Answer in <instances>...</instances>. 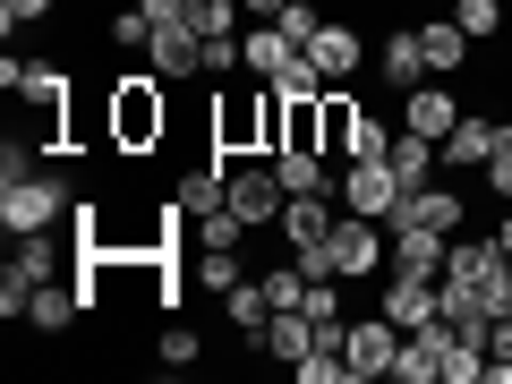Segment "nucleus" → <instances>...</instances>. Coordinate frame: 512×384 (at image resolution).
<instances>
[{"instance_id":"1a4fd4ad","label":"nucleus","mask_w":512,"mask_h":384,"mask_svg":"<svg viewBox=\"0 0 512 384\" xmlns=\"http://www.w3.org/2000/svg\"><path fill=\"white\" fill-rule=\"evenodd\" d=\"M436 299H444V274H384V299H376V308L393 316L402 333H419V325H436Z\"/></svg>"},{"instance_id":"f03ea898","label":"nucleus","mask_w":512,"mask_h":384,"mask_svg":"<svg viewBox=\"0 0 512 384\" xmlns=\"http://www.w3.org/2000/svg\"><path fill=\"white\" fill-rule=\"evenodd\" d=\"M171 128V103L154 77H120L111 86V154H154Z\"/></svg>"},{"instance_id":"20e7f679","label":"nucleus","mask_w":512,"mask_h":384,"mask_svg":"<svg viewBox=\"0 0 512 384\" xmlns=\"http://www.w3.org/2000/svg\"><path fill=\"white\" fill-rule=\"evenodd\" d=\"M393 350H402V325L393 316H359V325H342V359H350V384H376L393 376Z\"/></svg>"},{"instance_id":"cd10ccee","label":"nucleus","mask_w":512,"mask_h":384,"mask_svg":"<svg viewBox=\"0 0 512 384\" xmlns=\"http://www.w3.org/2000/svg\"><path fill=\"white\" fill-rule=\"evenodd\" d=\"M478 180H487L495 197H512V120H495V146H487V163H478Z\"/></svg>"},{"instance_id":"dca6fc26","label":"nucleus","mask_w":512,"mask_h":384,"mask_svg":"<svg viewBox=\"0 0 512 384\" xmlns=\"http://www.w3.org/2000/svg\"><path fill=\"white\" fill-rule=\"evenodd\" d=\"M512 256L495 248V239H453V248H444V282H461V291H478V282L487 274H504Z\"/></svg>"},{"instance_id":"c85d7f7f","label":"nucleus","mask_w":512,"mask_h":384,"mask_svg":"<svg viewBox=\"0 0 512 384\" xmlns=\"http://www.w3.org/2000/svg\"><path fill=\"white\" fill-rule=\"evenodd\" d=\"M188 231H197V248H239V239H248V222H239L231 205H222V214H205V222H188Z\"/></svg>"},{"instance_id":"7ed1b4c3","label":"nucleus","mask_w":512,"mask_h":384,"mask_svg":"<svg viewBox=\"0 0 512 384\" xmlns=\"http://www.w3.org/2000/svg\"><path fill=\"white\" fill-rule=\"evenodd\" d=\"M282 205H291V188H282L274 163H231V214L248 222V231H274Z\"/></svg>"},{"instance_id":"5701e85b","label":"nucleus","mask_w":512,"mask_h":384,"mask_svg":"<svg viewBox=\"0 0 512 384\" xmlns=\"http://www.w3.org/2000/svg\"><path fill=\"white\" fill-rule=\"evenodd\" d=\"M9 274L52 282V274H60V239H52V231H18V256H9Z\"/></svg>"},{"instance_id":"473e14b6","label":"nucleus","mask_w":512,"mask_h":384,"mask_svg":"<svg viewBox=\"0 0 512 384\" xmlns=\"http://www.w3.org/2000/svg\"><path fill=\"white\" fill-rule=\"evenodd\" d=\"M239 69V35H205V77H231Z\"/></svg>"},{"instance_id":"412c9836","label":"nucleus","mask_w":512,"mask_h":384,"mask_svg":"<svg viewBox=\"0 0 512 384\" xmlns=\"http://www.w3.org/2000/svg\"><path fill=\"white\" fill-rule=\"evenodd\" d=\"M419 43H427V69H436V77H461V60H470V35H461V18H427V26H419Z\"/></svg>"},{"instance_id":"0eeeda50","label":"nucleus","mask_w":512,"mask_h":384,"mask_svg":"<svg viewBox=\"0 0 512 384\" xmlns=\"http://www.w3.org/2000/svg\"><path fill=\"white\" fill-rule=\"evenodd\" d=\"M146 52H154V77H163V86H197V77H205V35H197L188 18L154 26V43H146Z\"/></svg>"},{"instance_id":"c756f323","label":"nucleus","mask_w":512,"mask_h":384,"mask_svg":"<svg viewBox=\"0 0 512 384\" xmlns=\"http://www.w3.org/2000/svg\"><path fill=\"white\" fill-rule=\"evenodd\" d=\"M239 0H188V26H197V35H239Z\"/></svg>"},{"instance_id":"ddd939ff","label":"nucleus","mask_w":512,"mask_h":384,"mask_svg":"<svg viewBox=\"0 0 512 384\" xmlns=\"http://www.w3.org/2000/svg\"><path fill=\"white\" fill-rule=\"evenodd\" d=\"M376 69H384V86H393V94L427 86L436 69H427V43H419V26H402V35H384V43H376Z\"/></svg>"},{"instance_id":"393cba45","label":"nucleus","mask_w":512,"mask_h":384,"mask_svg":"<svg viewBox=\"0 0 512 384\" xmlns=\"http://www.w3.org/2000/svg\"><path fill=\"white\" fill-rule=\"evenodd\" d=\"M274 94H282V103H325V94H333V86H325V69H316V60H308V52H299V60H291V69H282V77H274Z\"/></svg>"},{"instance_id":"aec40b11","label":"nucleus","mask_w":512,"mask_h":384,"mask_svg":"<svg viewBox=\"0 0 512 384\" xmlns=\"http://www.w3.org/2000/svg\"><path fill=\"white\" fill-rule=\"evenodd\" d=\"M239 282H248L239 248H197V265H188V291H214V299H231Z\"/></svg>"},{"instance_id":"4468645a","label":"nucleus","mask_w":512,"mask_h":384,"mask_svg":"<svg viewBox=\"0 0 512 384\" xmlns=\"http://www.w3.org/2000/svg\"><path fill=\"white\" fill-rule=\"evenodd\" d=\"M308 60L316 69H325V86H350V77H359V26H342V18H325L308 35Z\"/></svg>"},{"instance_id":"9d476101","label":"nucleus","mask_w":512,"mask_h":384,"mask_svg":"<svg viewBox=\"0 0 512 384\" xmlns=\"http://www.w3.org/2000/svg\"><path fill=\"white\" fill-rule=\"evenodd\" d=\"M461 214H470V205H461V188H453V180H427V188H402V205H393L384 222H427V231L453 239Z\"/></svg>"},{"instance_id":"4be33fe9","label":"nucleus","mask_w":512,"mask_h":384,"mask_svg":"<svg viewBox=\"0 0 512 384\" xmlns=\"http://www.w3.org/2000/svg\"><path fill=\"white\" fill-rule=\"evenodd\" d=\"M77 308H86V291H69V282H35V299H26V325H35V333H60Z\"/></svg>"},{"instance_id":"72a5a7b5","label":"nucleus","mask_w":512,"mask_h":384,"mask_svg":"<svg viewBox=\"0 0 512 384\" xmlns=\"http://www.w3.org/2000/svg\"><path fill=\"white\" fill-rule=\"evenodd\" d=\"M52 9H60V0H0V18H9V26H43Z\"/></svg>"},{"instance_id":"2f4dec72","label":"nucleus","mask_w":512,"mask_h":384,"mask_svg":"<svg viewBox=\"0 0 512 384\" xmlns=\"http://www.w3.org/2000/svg\"><path fill=\"white\" fill-rule=\"evenodd\" d=\"M274 26H282V35H291V43H299V52H308V35H316V26H325V9H308V0H291V9H282Z\"/></svg>"},{"instance_id":"f8f14e48","label":"nucleus","mask_w":512,"mask_h":384,"mask_svg":"<svg viewBox=\"0 0 512 384\" xmlns=\"http://www.w3.org/2000/svg\"><path fill=\"white\" fill-rule=\"evenodd\" d=\"M291 60H299V43H291V35H282V26H274V18H256V26H248V35H239V69H248V77H265V86H274V77H282V69H291Z\"/></svg>"},{"instance_id":"f257e3e1","label":"nucleus","mask_w":512,"mask_h":384,"mask_svg":"<svg viewBox=\"0 0 512 384\" xmlns=\"http://www.w3.org/2000/svg\"><path fill=\"white\" fill-rule=\"evenodd\" d=\"M0 222L9 231H52V222H69V180H60L52 154L0 146Z\"/></svg>"},{"instance_id":"9b49d317","label":"nucleus","mask_w":512,"mask_h":384,"mask_svg":"<svg viewBox=\"0 0 512 384\" xmlns=\"http://www.w3.org/2000/svg\"><path fill=\"white\" fill-rule=\"evenodd\" d=\"M18 103L43 111V120L69 137V69H60V60H26V69H18Z\"/></svg>"},{"instance_id":"39448f33","label":"nucleus","mask_w":512,"mask_h":384,"mask_svg":"<svg viewBox=\"0 0 512 384\" xmlns=\"http://www.w3.org/2000/svg\"><path fill=\"white\" fill-rule=\"evenodd\" d=\"M333 274L342 282H376L384 274V222H367V214L333 222Z\"/></svg>"},{"instance_id":"7c9ffc66","label":"nucleus","mask_w":512,"mask_h":384,"mask_svg":"<svg viewBox=\"0 0 512 384\" xmlns=\"http://www.w3.org/2000/svg\"><path fill=\"white\" fill-rule=\"evenodd\" d=\"M256 282H265L274 308H299V299H308V274H299V265H274V274H256Z\"/></svg>"},{"instance_id":"2eb2a0df","label":"nucleus","mask_w":512,"mask_h":384,"mask_svg":"<svg viewBox=\"0 0 512 384\" xmlns=\"http://www.w3.org/2000/svg\"><path fill=\"white\" fill-rule=\"evenodd\" d=\"M453 120H461V94L453 86H410L402 94V128H419V137H453Z\"/></svg>"},{"instance_id":"f3484780","label":"nucleus","mask_w":512,"mask_h":384,"mask_svg":"<svg viewBox=\"0 0 512 384\" xmlns=\"http://www.w3.org/2000/svg\"><path fill=\"white\" fill-rule=\"evenodd\" d=\"M384 163H393V180H402V188H427V180L444 171V146H436V137H419V128H402Z\"/></svg>"},{"instance_id":"423d86ee","label":"nucleus","mask_w":512,"mask_h":384,"mask_svg":"<svg viewBox=\"0 0 512 384\" xmlns=\"http://www.w3.org/2000/svg\"><path fill=\"white\" fill-rule=\"evenodd\" d=\"M444 248L453 239L427 222H384V274H444Z\"/></svg>"},{"instance_id":"a211bd4d","label":"nucleus","mask_w":512,"mask_h":384,"mask_svg":"<svg viewBox=\"0 0 512 384\" xmlns=\"http://www.w3.org/2000/svg\"><path fill=\"white\" fill-rule=\"evenodd\" d=\"M359 120H367V103H350L342 86H333L325 103H316V137H325V154H333V163H350V137H359Z\"/></svg>"},{"instance_id":"f704fd0d","label":"nucleus","mask_w":512,"mask_h":384,"mask_svg":"<svg viewBox=\"0 0 512 384\" xmlns=\"http://www.w3.org/2000/svg\"><path fill=\"white\" fill-rule=\"evenodd\" d=\"M137 9H146L154 26H171V18H188V0H137Z\"/></svg>"},{"instance_id":"e433bc0d","label":"nucleus","mask_w":512,"mask_h":384,"mask_svg":"<svg viewBox=\"0 0 512 384\" xmlns=\"http://www.w3.org/2000/svg\"><path fill=\"white\" fill-rule=\"evenodd\" d=\"M495 248H504V256H512V214H504V222H495Z\"/></svg>"},{"instance_id":"b1692460","label":"nucleus","mask_w":512,"mask_h":384,"mask_svg":"<svg viewBox=\"0 0 512 384\" xmlns=\"http://www.w3.org/2000/svg\"><path fill=\"white\" fill-rule=\"evenodd\" d=\"M222 316H231V325H239V333H265V316H274V299H265V282H256V274H248V282H239V291H231V299H222Z\"/></svg>"},{"instance_id":"c9c22d12","label":"nucleus","mask_w":512,"mask_h":384,"mask_svg":"<svg viewBox=\"0 0 512 384\" xmlns=\"http://www.w3.org/2000/svg\"><path fill=\"white\" fill-rule=\"evenodd\" d=\"M239 9H256V18H282V9H291V0H239Z\"/></svg>"},{"instance_id":"6ab92c4d","label":"nucleus","mask_w":512,"mask_h":384,"mask_svg":"<svg viewBox=\"0 0 512 384\" xmlns=\"http://www.w3.org/2000/svg\"><path fill=\"white\" fill-rule=\"evenodd\" d=\"M487 146H495V120H487V111H461L453 137H444V171H478Z\"/></svg>"},{"instance_id":"a878e982","label":"nucleus","mask_w":512,"mask_h":384,"mask_svg":"<svg viewBox=\"0 0 512 384\" xmlns=\"http://www.w3.org/2000/svg\"><path fill=\"white\" fill-rule=\"evenodd\" d=\"M197 359H205V342H197V333H188V325H171L163 342H154V367H163V376H188V367H197Z\"/></svg>"},{"instance_id":"bb28decb","label":"nucleus","mask_w":512,"mask_h":384,"mask_svg":"<svg viewBox=\"0 0 512 384\" xmlns=\"http://www.w3.org/2000/svg\"><path fill=\"white\" fill-rule=\"evenodd\" d=\"M453 18H461L470 43H495V35H504V0H453Z\"/></svg>"},{"instance_id":"6e6552de","label":"nucleus","mask_w":512,"mask_h":384,"mask_svg":"<svg viewBox=\"0 0 512 384\" xmlns=\"http://www.w3.org/2000/svg\"><path fill=\"white\" fill-rule=\"evenodd\" d=\"M402 205V180H393V163H342V214H367V222H384Z\"/></svg>"}]
</instances>
